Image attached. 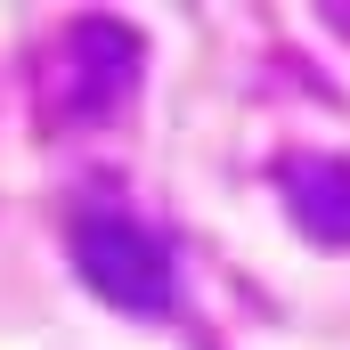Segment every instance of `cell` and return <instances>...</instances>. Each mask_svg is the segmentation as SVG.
Instances as JSON below:
<instances>
[{
    "instance_id": "1",
    "label": "cell",
    "mask_w": 350,
    "mask_h": 350,
    "mask_svg": "<svg viewBox=\"0 0 350 350\" xmlns=\"http://www.w3.org/2000/svg\"><path fill=\"white\" fill-rule=\"evenodd\" d=\"M74 261H82V277L114 310H139V318H163L172 310V253L131 212H82L74 220Z\"/></svg>"
},
{
    "instance_id": "2",
    "label": "cell",
    "mask_w": 350,
    "mask_h": 350,
    "mask_svg": "<svg viewBox=\"0 0 350 350\" xmlns=\"http://www.w3.org/2000/svg\"><path fill=\"white\" fill-rule=\"evenodd\" d=\"M139 82V41H131V25H114V16H82L74 33H66V49H57V66H49V114L66 122H98V114H114L122 98Z\"/></svg>"
},
{
    "instance_id": "3",
    "label": "cell",
    "mask_w": 350,
    "mask_h": 350,
    "mask_svg": "<svg viewBox=\"0 0 350 350\" xmlns=\"http://www.w3.org/2000/svg\"><path fill=\"white\" fill-rule=\"evenodd\" d=\"M277 187H285L293 220L318 245H350V163H334V155H285Z\"/></svg>"
}]
</instances>
